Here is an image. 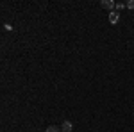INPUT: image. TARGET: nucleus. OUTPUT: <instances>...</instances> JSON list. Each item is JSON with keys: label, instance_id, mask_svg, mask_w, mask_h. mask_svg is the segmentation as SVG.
I'll return each instance as SVG.
<instances>
[{"label": "nucleus", "instance_id": "nucleus-1", "mask_svg": "<svg viewBox=\"0 0 134 132\" xmlns=\"http://www.w3.org/2000/svg\"><path fill=\"white\" fill-rule=\"evenodd\" d=\"M118 20H120V13L118 11H111L109 13V23H118Z\"/></svg>", "mask_w": 134, "mask_h": 132}, {"label": "nucleus", "instance_id": "nucleus-2", "mask_svg": "<svg viewBox=\"0 0 134 132\" xmlns=\"http://www.w3.org/2000/svg\"><path fill=\"white\" fill-rule=\"evenodd\" d=\"M100 5H102L104 9H109V13H111V11H113L114 7H116V4H114L113 0H104V2L100 4Z\"/></svg>", "mask_w": 134, "mask_h": 132}, {"label": "nucleus", "instance_id": "nucleus-3", "mask_svg": "<svg viewBox=\"0 0 134 132\" xmlns=\"http://www.w3.org/2000/svg\"><path fill=\"white\" fill-rule=\"evenodd\" d=\"M61 130H63V132H72V130H73V125H72V122H63V125H61Z\"/></svg>", "mask_w": 134, "mask_h": 132}, {"label": "nucleus", "instance_id": "nucleus-4", "mask_svg": "<svg viewBox=\"0 0 134 132\" xmlns=\"http://www.w3.org/2000/svg\"><path fill=\"white\" fill-rule=\"evenodd\" d=\"M45 132H61V127H55V125H50V127H48V129H47Z\"/></svg>", "mask_w": 134, "mask_h": 132}, {"label": "nucleus", "instance_id": "nucleus-5", "mask_svg": "<svg viewBox=\"0 0 134 132\" xmlns=\"http://www.w3.org/2000/svg\"><path fill=\"white\" fill-rule=\"evenodd\" d=\"M127 9H134V0H129L127 2Z\"/></svg>", "mask_w": 134, "mask_h": 132}, {"label": "nucleus", "instance_id": "nucleus-6", "mask_svg": "<svg viewBox=\"0 0 134 132\" xmlns=\"http://www.w3.org/2000/svg\"><path fill=\"white\" fill-rule=\"evenodd\" d=\"M125 5H127V4H116V9H118V11H120V9H124V7H125Z\"/></svg>", "mask_w": 134, "mask_h": 132}]
</instances>
